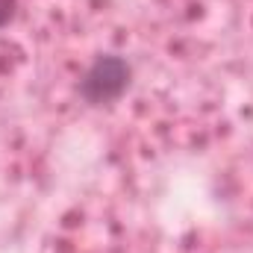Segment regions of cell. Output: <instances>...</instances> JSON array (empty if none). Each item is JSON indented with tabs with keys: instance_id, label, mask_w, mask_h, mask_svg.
Masks as SVG:
<instances>
[{
	"instance_id": "6da1fadb",
	"label": "cell",
	"mask_w": 253,
	"mask_h": 253,
	"mask_svg": "<svg viewBox=\"0 0 253 253\" xmlns=\"http://www.w3.org/2000/svg\"><path fill=\"white\" fill-rule=\"evenodd\" d=\"M129 85H132V68H129V62L124 56H118V53H100L80 74L77 94H80L83 103L100 109V106L118 103L129 91Z\"/></svg>"
},
{
	"instance_id": "7a4b0ae2",
	"label": "cell",
	"mask_w": 253,
	"mask_h": 253,
	"mask_svg": "<svg viewBox=\"0 0 253 253\" xmlns=\"http://www.w3.org/2000/svg\"><path fill=\"white\" fill-rule=\"evenodd\" d=\"M15 12H18V0H0V30L15 18Z\"/></svg>"
}]
</instances>
